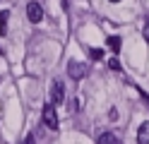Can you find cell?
I'll list each match as a JSON object with an SVG mask.
<instances>
[{
  "label": "cell",
  "mask_w": 149,
  "mask_h": 144,
  "mask_svg": "<svg viewBox=\"0 0 149 144\" xmlns=\"http://www.w3.org/2000/svg\"><path fill=\"white\" fill-rule=\"evenodd\" d=\"M144 41L149 43V19H147V22H144Z\"/></svg>",
  "instance_id": "8fae6325"
},
{
  "label": "cell",
  "mask_w": 149,
  "mask_h": 144,
  "mask_svg": "<svg viewBox=\"0 0 149 144\" xmlns=\"http://www.w3.org/2000/svg\"><path fill=\"white\" fill-rule=\"evenodd\" d=\"M106 43H108V48H111L113 53H118V51H120V46H123V38H120V36H108V38H106Z\"/></svg>",
  "instance_id": "52a82bcc"
},
{
  "label": "cell",
  "mask_w": 149,
  "mask_h": 144,
  "mask_svg": "<svg viewBox=\"0 0 149 144\" xmlns=\"http://www.w3.org/2000/svg\"><path fill=\"white\" fill-rule=\"evenodd\" d=\"M24 144H36V142H34V134H26V139H24Z\"/></svg>",
  "instance_id": "7c38bea8"
},
{
  "label": "cell",
  "mask_w": 149,
  "mask_h": 144,
  "mask_svg": "<svg viewBox=\"0 0 149 144\" xmlns=\"http://www.w3.org/2000/svg\"><path fill=\"white\" fill-rule=\"evenodd\" d=\"M26 17H29V22L39 24L41 19H43V10H41V5H39V3H29V5H26Z\"/></svg>",
  "instance_id": "277c9868"
},
{
  "label": "cell",
  "mask_w": 149,
  "mask_h": 144,
  "mask_svg": "<svg viewBox=\"0 0 149 144\" xmlns=\"http://www.w3.org/2000/svg\"><path fill=\"white\" fill-rule=\"evenodd\" d=\"M41 118H43V125H46L48 130H58V127H60V125H58V113H55V106H53V103H46V106H43Z\"/></svg>",
  "instance_id": "6da1fadb"
},
{
  "label": "cell",
  "mask_w": 149,
  "mask_h": 144,
  "mask_svg": "<svg viewBox=\"0 0 149 144\" xmlns=\"http://www.w3.org/2000/svg\"><path fill=\"white\" fill-rule=\"evenodd\" d=\"M89 55L94 58V60H101V58H104V51H101V48H89Z\"/></svg>",
  "instance_id": "9c48e42d"
},
{
  "label": "cell",
  "mask_w": 149,
  "mask_h": 144,
  "mask_svg": "<svg viewBox=\"0 0 149 144\" xmlns=\"http://www.w3.org/2000/svg\"><path fill=\"white\" fill-rule=\"evenodd\" d=\"M108 67H111V70H120V63L116 60V58H111V60H108Z\"/></svg>",
  "instance_id": "30bf717a"
},
{
  "label": "cell",
  "mask_w": 149,
  "mask_h": 144,
  "mask_svg": "<svg viewBox=\"0 0 149 144\" xmlns=\"http://www.w3.org/2000/svg\"><path fill=\"white\" fill-rule=\"evenodd\" d=\"M7 17H10V10H3L0 12V36H7Z\"/></svg>",
  "instance_id": "ba28073f"
},
{
  "label": "cell",
  "mask_w": 149,
  "mask_h": 144,
  "mask_svg": "<svg viewBox=\"0 0 149 144\" xmlns=\"http://www.w3.org/2000/svg\"><path fill=\"white\" fill-rule=\"evenodd\" d=\"M111 3H120V0H111Z\"/></svg>",
  "instance_id": "4fadbf2b"
},
{
  "label": "cell",
  "mask_w": 149,
  "mask_h": 144,
  "mask_svg": "<svg viewBox=\"0 0 149 144\" xmlns=\"http://www.w3.org/2000/svg\"><path fill=\"white\" fill-rule=\"evenodd\" d=\"M63 101H65V86H63L60 79H53L51 82V103L53 106H60Z\"/></svg>",
  "instance_id": "7a4b0ae2"
},
{
  "label": "cell",
  "mask_w": 149,
  "mask_h": 144,
  "mask_svg": "<svg viewBox=\"0 0 149 144\" xmlns=\"http://www.w3.org/2000/svg\"><path fill=\"white\" fill-rule=\"evenodd\" d=\"M99 144H120V142H118V137L113 132H101L99 134Z\"/></svg>",
  "instance_id": "8992f818"
},
{
  "label": "cell",
  "mask_w": 149,
  "mask_h": 144,
  "mask_svg": "<svg viewBox=\"0 0 149 144\" xmlns=\"http://www.w3.org/2000/svg\"><path fill=\"white\" fill-rule=\"evenodd\" d=\"M68 72H70V77H72L74 82H79V79H84V77H87V72H89V67H87L84 63L70 60V65H68Z\"/></svg>",
  "instance_id": "3957f363"
},
{
  "label": "cell",
  "mask_w": 149,
  "mask_h": 144,
  "mask_svg": "<svg viewBox=\"0 0 149 144\" xmlns=\"http://www.w3.org/2000/svg\"><path fill=\"white\" fill-rule=\"evenodd\" d=\"M137 144H149V120L137 127Z\"/></svg>",
  "instance_id": "5b68a950"
}]
</instances>
